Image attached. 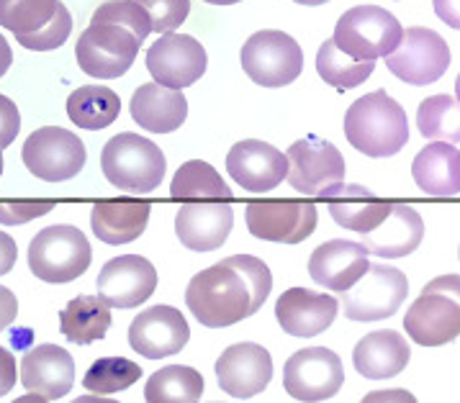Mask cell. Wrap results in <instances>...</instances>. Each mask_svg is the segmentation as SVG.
<instances>
[{"label":"cell","mask_w":460,"mask_h":403,"mask_svg":"<svg viewBox=\"0 0 460 403\" xmlns=\"http://www.w3.org/2000/svg\"><path fill=\"white\" fill-rule=\"evenodd\" d=\"M273 291L270 267L252 255H232L190 277L185 303L208 329H226L260 311Z\"/></svg>","instance_id":"1"},{"label":"cell","mask_w":460,"mask_h":403,"mask_svg":"<svg viewBox=\"0 0 460 403\" xmlns=\"http://www.w3.org/2000/svg\"><path fill=\"white\" fill-rule=\"evenodd\" d=\"M345 136L368 157H394L409 142V121L404 109L386 91H376L358 98L348 109Z\"/></svg>","instance_id":"2"},{"label":"cell","mask_w":460,"mask_h":403,"mask_svg":"<svg viewBox=\"0 0 460 403\" xmlns=\"http://www.w3.org/2000/svg\"><path fill=\"white\" fill-rule=\"evenodd\" d=\"M101 167L111 185L134 196L157 190L165 178V154L155 142L139 134H116L101 152Z\"/></svg>","instance_id":"3"},{"label":"cell","mask_w":460,"mask_h":403,"mask_svg":"<svg viewBox=\"0 0 460 403\" xmlns=\"http://www.w3.org/2000/svg\"><path fill=\"white\" fill-rule=\"evenodd\" d=\"M406 334L422 347H442L460 334V277L442 276L424 285L404 316Z\"/></svg>","instance_id":"4"},{"label":"cell","mask_w":460,"mask_h":403,"mask_svg":"<svg viewBox=\"0 0 460 403\" xmlns=\"http://www.w3.org/2000/svg\"><path fill=\"white\" fill-rule=\"evenodd\" d=\"M399 19L381 5H355L334 26L332 41L358 62H376L388 57L402 41Z\"/></svg>","instance_id":"5"},{"label":"cell","mask_w":460,"mask_h":403,"mask_svg":"<svg viewBox=\"0 0 460 403\" xmlns=\"http://www.w3.org/2000/svg\"><path fill=\"white\" fill-rule=\"evenodd\" d=\"M91 244L77 226H47L29 244V267L44 283H73L91 267Z\"/></svg>","instance_id":"6"},{"label":"cell","mask_w":460,"mask_h":403,"mask_svg":"<svg viewBox=\"0 0 460 403\" xmlns=\"http://www.w3.org/2000/svg\"><path fill=\"white\" fill-rule=\"evenodd\" d=\"M242 70L262 88H286L304 70V52L286 31H258L242 47Z\"/></svg>","instance_id":"7"},{"label":"cell","mask_w":460,"mask_h":403,"mask_svg":"<svg viewBox=\"0 0 460 403\" xmlns=\"http://www.w3.org/2000/svg\"><path fill=\"white\" fill-rule=\"evenodd\" d=\"M288 183L316 198H332L345 185V157L327 139L306 136L288 147Z\"/></svg>","instance_id":"8"},{"label":"cell","mask_w":460,"mask_h":403,"mask_svg":"<svg viewBox=\"0 0 460 403\" xmlns=\"http://www.w3.org/2000/svg\"><path fill=\"white\" fill-rule=\"evenodd\" d=\"M142 41L116 23H91L75 44L77 65L95 80H116L129 73Z\"/></svg>","instance_id":"9"},{"label":"cell","mask_w":460,"mask_h":403,"mask_svg":"<svg viewBox=\"0 0 460 403\" xmlns=\"http://www.w3.org/2000/svg\"><path fill=\"white\" fill-rule=\"evenodd\" d=\"M23 165L44 183H65L85 167V145L83 139L59 127H44L34 131L23 145Z\"/></svg>","instance_id":"10"},{"label":"cell","mask_w":460,"mask_h":403,"mask_svg":"<svg viewBox=\"0 0 460 403\" xmlns=\"http://www.w3.org/2000/svg\"><path fill=\"white\" fill-rule=\"evenodd\" d=\"M345 383V367L337 352L327 347H306L294 352L283 367L286 393L304 403L327 401Z\"/></svg>","instance_id":"11"},{"label":"cell","mask_w":460,"mask_h":403,"mask_svg":"<svg viewBox=\"0 0 460 403\" xmlns=\"http://www.w3.org/2000/svg\"><path fill=\"white\" fill-rule=\"evenodd\" d=\"M409 283L402 270L391 265H370L350 291L342 293V311L350 321H381L404 306Z\"/></svg>","instance_id":"12"},{"label":"cell","mask_w":460,"mask_h":403,"mask_svg":"<svg viewBox=\"0 0 460 403\" xmlns=\"http://www.w3.org/2000/svg\"><path fill=\"white\" fill-rule=\"evenodd\" d=\"M450 59V47L438 31L414 26L402 34L399 47L386 57V65L391 73L409 85H429L447 73Z\"/></svg>","instance_id":"13"},{"label":"cell","mask_w":460,"mask_h":403,"mask_svg":"<svg viewBox=\"0 0 460 403\" xmlns=\"http://www.w3.org/2000/svg\"><path fill=\"white\" fill-rule=\"evenodd\" d=\"M208 57L199 39L188 34H163L147 52L152 80L170 91H183L199 83L206 73Z\"/></svg>","instance_id":"14"},{"label":"cell","mask_w":460,"mask_h":403,"mask_svg":"<svg viewBox=\"0 0 460 403\" xmlns=\"http://www.w3.org/2000/svg\"><path fill=\"white\" fill-rule=\"evenodd\" d=\"M250 234L276 244H301L316 229V206L306 201H250L247 211Z\"/></svg>","instance_id":"15"},{"label":"cell","mask_w":460,"mask_h":403,"mask_svg":"<svg viewBox=\"0 0 460 403\" xmlns=\"http://www.w3.org/2000/svg\"><path fill=\"white\" fill-rule=\"evenodd\" d=\"M98 298L113 309L142 306L157 288L155 265L139 255H124L109 259L98 273Z\"/></svg>","instance_id":"16"},{"label":"cell","mask_w":460,"mask_h":403,"mask_svg":"<svg viewBox=\"0 0 460 403\" xmlns=\"http://www.w3.org/2000/svg\"><path fill=\"white\" fill-rule=\"evenodd\" d=\"M190 339V327L175 306H149L129 327V345L149 360L178 355Z\"/></svg>","instance_id":"17"},{"label":"cell","mask_w":460,"mask_h":403,"mask_svg":"<svg viewBox=\"0 0 460 403\" xmlns=\"http://www.w3.org/2000/svg\"><path fill=\"white\" fill-rule=\"evenodd\" d=\"M217 381L224 393L234 399H252L273 381V357L255 342H240L221 352Z\"/></svg>","instance_id":"18"},{"label":"cell","mask_w":460,"mask_h":403,"mask_svg":"<svg viewBox=\"0 0 460 403\" xmlns=\"http://www.w3.org/2000/svg\"><path fill=\"white\" fill-rule=\"evenodd\" d=\"M226 172L234 183L250 193H268L286 180L288 160L268 142L244 139L226 154Z\"/></svg>","instance_id":"19"},{"label":"cell","mask_w":460,"mask_h":403,"mask_svg":"<svg viewBox=\"0 0 460 403\" xmlns=\"http://www.w3.org/2000/svg\"><path fill=\"white\" fill-rule=\"evenodd\" d=\"M368 252L360 241L330 239L319 244L309 257V276L316 285L345 293L368 273Z\"/></svg>","instance_id":"20"},{"label":"cell","mask_w":460,"mask_h":403,"mask_svg":"<svg viewBox=\"0 0 460 403\" xmlns=\"http://www.w3.org/2000/svg\"><path fill=\"white\" fill-rule=\"evenodd\" d=\"M340 311V301L327 293H316L309 288H288L278 298L276 319L280 329L291 337H316L334 324Z\"/></svg>","instance_id":"21"},{"label":"cell","mask_w":460,"mask_h":403,"mask_svg":"<svg viewBox=\"0 0 460 403\" xmlns=\"http://www.w3.org/2000/svg\"><path fill=\"white\" fill-rule=\"evenodd\" d=\"M21 383L29 393L57 401L70 393L75 383V360L65 347L39 345L21 360Z\"/></svg>","instance_id":"22"},{"label":"cell","mask_w":460,"mask_h":403,"mask_svg":"<svg viewBox=\"0 0 460 403\" xmlns=\"http://www.w3.org/2000/svg\"><path fill=\"white\" fill-rule=\"evenodd\" d=\"M234 211L229 203H183L175 216V234L193 252H214L229 239Z\"/></svg>","instance_id":"23"},{"label":"cell","mask_w":460,"mask_h":403,"mask_svg":"<svg viewBox=\"0 0 460 403\" xmlns=\"http://www.w3.org/2000/svg\"><path fill=\"white\" fill-rule=\"evenodd\" d=\"M422 216L406 203H391V214L373 232L363 234L360 244L370 255L396 259V257L411 255L422 244Z\"/></svg>","instance_id":"24"},{"label":"cell","mask_w":460,"mask_h":403,"mask_svg":"<svg viewBox=\"0 0 460 403\" xmlns=\"http://www.w3.org/2000/svg\"><path fill=\"white\" fill-rule=\"evenodd\" d=\"M411 349L406 339L394 329L366 334L352 349V365L368 381H386L399 375L409 365Z\"/></svg>","instance_id":"25"},{"label":"cell","mask_w":460,"mask_h":403,"mask_svg":"<svg viewBox=\"0 0 460 403\" xmlns=\"http://www.w3.org/2000/svg\"><path fill=\"white\" fill-rule=\"evenodd\" d=\"M131 118L152 134H170L188 118V101L183 91H170L157 83H147L131 95Z\"/></svg>","instance_id":"26"},{"label":"cell","mask_w":460,"mask_h":403,"mask_svg":"<svg viewBox=\"0 0 460 403\" xmlns=\"http://www.w3.org/2000/svg\"><path fill=\"white\" fill-rule=\"evenodd\" d=\"M149 203L139 201H98L93 206V234L109 247L131 244L145 234L149 221Z\"/></svg>","instance_id":"27"},{"label":"cell","mask_w":460,"mask_h":403,"mask_svg":"<svg viewBox=\"0 0 460 403\" xmlns=\"http://www.w3.org/2000/svg\"><path fill=\"white\" fill-rule=\"evenodd\" d=\"M414 183L427 196H458L460 193V152L456 145L432 142L414 157Z\"/></svg>","instance_id":"28"},{"label":"cell","mask_w":460,"mask_h":403,"mask_svg":"<svg viewBox=\"0 0 460 403\" xmlns=\"http://www.w3.org/2000/svg\"><path fill=\"white\" fill-rule=\"evenodd\" d=\"M330 214L342 229L368 234L391 214V201L376 198L368 188L342 185L330 198Z\"/></svg>","instance_id":"29"},{"label":"cell","mask_w":460,"mask_h":403,"mask_svg":"<svg viewBox=\"0 0 460 403\" xmlns=\"http://www.w3.org/2000/svg\"><path fill=\"white\" fill-rule=\"evenodd\" d=\"M111 327V306L95 295H77L59 311V329L73 345H93L106 337Z\"/></svg>","instance_id":"30"},{"label":"cell","mask_w":460,"mask_h":403,"mask_svg":"<svg viewBox=\"0 0 460 403\" xmlns=\"http://www.w3.org/2000/svg\"><path fill=\"white\" fill-rule=\"evenodd\" d=\"M121 113V98L103 85H83L67 98V116L75 127L101 131Z\"/></svg>","instance_id":"31"},{"label":"cell","mask_w":460,"mask_h":403,"mask_svg":"<svg viewBox=\"0 0 460 403\" xmlns=\"http://www.w3.org/2000/svg\"><path fill=\"white\" fill-rule=\"evenodd\" d=\"M206 381L196 367L170 365L157 370L145 385L147 403H199Z\"/></svg>","instance_id":"32"},{"label":"cell","mask_w":460,"mask_h":403,"mask_svg":"<svg viewBox=\"0 0 460 403\" xmlns=\"http://www.w3.org/2000/svg\"><path fill=\"white\" fill-rule=\"evenodd\" d=\"M376 70V62H358L350 55H345L332 39H327L322 47H319V55H316V73L319 77L337 88V91H352L358 85H363L370 74Z\"/></svg>","instance_id":"33"},{"label":"cell","mask_w":460,"mask_h":403,"mask_svg":"<svg viewBox=\"0 0 460 403\" xmlns=\"http://www.w3.org/2000/svg\"><path fill=\"white\" fill-rule=\"evenodd\" d=\"M170 196L172 198H217V201H229L232 188L221 180V175L201 160H190L178 167L172 183H170Z\"/></svg>","instance_id":"34"},{"label":"cell","mask_w":460,"mask_h":403,"mask_svg":"<svg viewBox=\"0 0 460 403\" xmlns=\"http://www.w3.org/2000/svg\"><path fill=\"white\" fill-rule=\"evenodd\" d=\"M417 124L424 139L429 142H445L456 145L460 139V106L456 95H432L422 101L417 110Z\"/></svg>","instance_id":"35"},{"label":"cell","mask_w":460,"mask_h":403,"mask_svg":"<svg viewBox=\"0 0 460 403\" xmlns=\"http://www.w3.org/2000/svg\"><path fill=\"white\" fill-rule=\"evenodd\" d=\"M59 0H0V26L16 37L37 34L55 19Z\"/></svg>","instance_id":"36"},{"label":"cell","mask_w":460,"mask_h":403,"mask_svg":"<svg viewBox=\"0 0 460 403\" xmlns=\"http://www.w3.org/2000/svg\"><path fill=\"white\" fill-rule=\"evenodd\" d=\"M139 378H142V367L127 357H101L85 372L83 385L95 396H111L131 388Z\"/></svg>","instance_id":"37"},{"label":"cell","mask_w":460,"mask_h":403,"mask_svg":"<svg viewBox=\"0 0 460 403\" xmlns=\"http://www.w3.org/2000/svg\"><path fill=\"white\" fill-rule=\"evenodd\" d=\"M91 23H116V26H124L139 41H145L152 34V23H149L147 11L137 0H109V3H103L93 13Z\"/></svg>","instance_id":"38"},{"label":"cell","mask_w":460,"mask_h":403,"mask_svg":"<svg viewBox=\"0 0 460 403\" xmlns=\"http://www.w3.org/2000/svg\"><path fill=\"white\" fill-rule=\"evenodd\" d=\"M70 31H73V16L65 8V3H59L55 19L49 21L47 26H41L37 34H23V37L16 39H19L21 47L31 49V52H52V49H59L70 39Z\"/></svg>","instance_id":"39"},{"label":"cell","mask_w":460,"mask_h":403,"mask_svg":"<svg viewBox=\"0 0 460 403\" xmlns=\"http://www.w3.org/2000/svg\"><path fill=\"white\" fill-rule=\"evenodd\" d=\"M147 11L152 31L172 34L190 13V0H137Z\"/></svg>","instance_id":"40"},{"label":"cell","mask_w":460,"mask_h":403,"mask_svg":"<svg viewBox=\"0 0 460 403\" xmlns=\"http://www.w3.org/2000/svg\"><path fill=\"white\" fill-rule=\"evenodd\" d=\"M57 201H0V223L19 226L39 219L55 208Z\"/></svg>","instance_id":"41"},{"label":"cell","mask_w":460,"mask_h":403,"mask_svg":"<svg viewBox=\"0 0 460 403\" xmlns=\"http://www.w3.org/2000/svg\"><path fill=\"white\" fill-rule=\"evenodd\" d=\"M19 131H21L19 106H16L11 98L0 95V149L11 147V145L16 142Z\"/></svg>","instance_id":"42"},{"label":"cell","mask_w":460,"mask_h":403,"mask_svg":"<svg viewBox=\"0 0 460 403\" xmlns=\"http://www.w3.org/2000/svg\"><path fill=\"white\" fill-rule=\"evenodd\" d=\"M16 357L5 347H0V396H5L16 385Z\"/></svg>","instance_id":"43"},{"label":"cell","mask_w":460,"mask_h":403,"mask_svg":"<svg viewBox=\"0 0 460 403\" xmlns=\"http://www.w3.org/2000/svg\"><path fill=\"white\" fill-rule=\"evenodd\" d=\"M19 316V301L13 291H8L5 285H0V331L8 329Z\"/></svg>","instance_id":"44"},{"label":"cell","mask_w":460,"mask_h":403,"mask_svg":"<svg viewBox=\"0 0 460 403\" xmlns=\"http://www.w3.org/2000/svg\"><path fill=\"white\" fill-rule=\"evenodd\" d=\"M360 403H417V399L404 388H386V390H373Z\"/></svg>","instance_id":"45"},{"label":"cell","mask_w":460,"mask_h":403,"mask_svg":"<svg viewBox=\"0 0 460 403\" xmlns=\"http://www.w3.org/2000/svg\"><path fill=\"white\" fill-rule=\"evenodd\" d=\"M16 257H19V247H16V241L8 237L5 232H0V276H5V273H11V270H13Z\"/></svg>","instance_id":"46"},{"label":"cell","mask_w":460,"mask_h":403,"mask_svg":"<svg viewBox=\"0 0 460 403\" xmlns=\"http://www.w3.org/2000/svg\"><path fill=\"white\" fill-rule=\"evenodd\" d=\"M435 11L450 29H458L460 26V13H458V0H435Z\"/></svg>","instance_id":"47"},{"label":"cell","mask_w":460,"mask_h":403,"mask_svg":"<svg viewBox=\"0 0 460 403\" xmlns=\"http://www.w3.org/2000/svg\"><path fill=\"white\" fill-rule=\"evenodd\" d=\"M11 62H13V52H11V44H8V41H5V37L0 34V77L8 73Z\"/></svg>","instance_id":"48"},{"label":"cell","mask_w":460,"mask_h":403,"mask_svg":"<svg viewBox=\"0 0 460 403\" xmlns=\"http://www.w3.org/2000/svg\"><path fill=\"white\" fill-rule=\"evenodd\" d=\"M73 403H119V401H113V399H103V396H80V399H75Z\"/></svg>","instance_id":"49"},{"label":"cell","mask_w":460,"mask_h":403,"mask_svg":"<svg viewBox=\"0 0 460 403\" xmlns=\"http://www.w3.org/2000/svg\"><path fill=\"white\" fill-rule=\"evenodd\" d=\"M13 403H49L47 399H41V396H37V393H29V396H21V399H16Z\"/></svg>","instance_id":"50"},{"label":"cell","mask_w":460,"mask_h":403,"mask_svg":"<svg viewBox=\"0 0 460 403\" xmlns=\"http://www.w3.org/2000/svg\"><path fill=\"white\" fill-rule=\"evenodd\" d=\"M294 3H301V5H324L330 0H294Z\"/></svg>","instance_id":"51"},{"label":"cell","mask_w":460,"mask_h":403,"mask_svg":"<svg viewBox=\"0 0 460 403\" xmlns=\"http://www.w3.org/2000/svg\"><path fill=\"white\" fill-rule=\"evenodd\" d=\"M206 3H211V5H234L240 0H206Z\"/></svg>","instance_id":"52"},{"label":"cell","mask_w":460,"mask_h":403,"mask_svg":"<svg viewBox=\"0 0 460 403\" xmlns=\"http://www.w3.org/2000/svg\"><path fill=\"white\" fill-rule=\"evenodd\" d=\"M0 175H3V149H0Z\"/></svg>","instance_id":"53"}]
</instances>
